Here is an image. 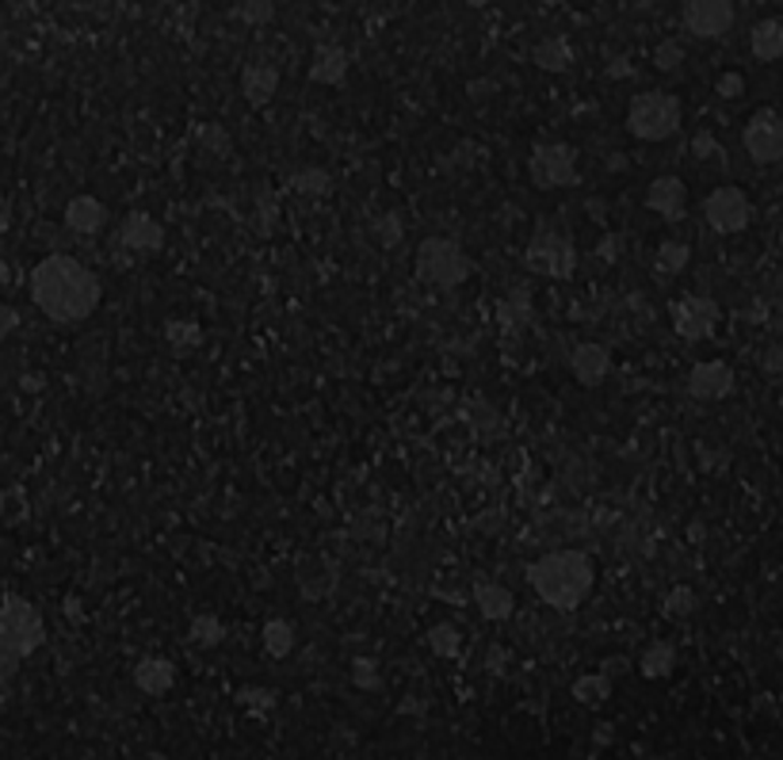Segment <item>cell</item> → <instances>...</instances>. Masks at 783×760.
<instances>
[{"label": "cell", "instance_id": "obj_1", "mask_svg": "<svg viewBox=\"0 0 783 760\" xmlns=\"http://www.w3.org/2000/svg\"><path fill=\"white\" fill-rule=\"evenodd\" d=\"M28 298L46 321L73 325L99 306V279L70 253H46L28 272Z\"/></svg>", "mask_w": 783, "mask_h": 760}, {"label": "cell", "instance_id": "obj_2", "mask_svg": "<svg viewBox=\"0 0 783 760\" xmlns=\"http://www.w3.org/2000/svg\"><path fill=\"white\" fill-rule=\"evenodd\" d=\"M528 581L543 597V604L558 608V612H570L593 589V562L581 550H554V555H543L531 566Z\"/></svg>", "mask_w": 783, "mask_h": 760}, {"label": "cell", "instance_id": "obj_3", "mask_svg": "<svg viewBox=\"0 0 783 760\" xmlns=\"http://www.w3.org/2000/svg\"><path fill=\"white\" fill-rule=\"evenodd\" d=\"M685 123V107L673 92L665 88H649V92H638L627 107V130L635 135L638 141H665L673 138Z\"/></svg>", "mask_w": 783, "mask_h": 760}, {"label": "cell", "instance_id": "obj_4", "mask_svg": "<svg viewBox=\"0 0 783 760\" xmlns=\"http://www.w3.org/2000/svg\"><path fill=\"white\" fill-rule=\"evenodd\" d=\"M416 275L436 287H459L470 275V256L463 253L455 241L447 238H428L416 253Z\"/></svg>", "mask_w": 783, "mask_h": 760}, {"label": "cell", "instance_id": "obj_5", "mask_svg": "<svg viewBox=\"0 0 783 760\" xmlns=\"http://www.w3.org/2000/svg\"><path fill=\"white\" fill-rule=\"evenodd\" d=\"M528 169L539 188H565V183L578 180V154L565 141H539L531 149Z\"/></svg>", "mask_w": 783, "mask_h": 760}, {"label": "cell", "instance_id": "obj_6", "mask_svg": "<svg viewBox=\"0 0 783 760\" xmlns=\"http://www.w3.org/2000/svg\"><path fill=\"white\" fill-rule=\"evenodd\" d=\"M523 261H528V268L539 275L570 279L573 268H578V249H573V241L562 238V233H539V238H531Z\"/></svg>", "mask_w": 783, "mask_h": 760}, {"label": "cell", "instance_id": "obj_7", "mask_svg": "<svg viewBox=\"0 0 783 760\" xmlns=\"http://www.w3.org/2000/svg\"><path fill=\"white\" fill-rule=\"evenodd\" d=\"M741 141H745V154L761 165L783 161V115L772 112V107H761L756 115H749L745 130H741Z\"/></svg>", "mask_w": 783, "mask_h": 760}, {"label": "cell", "instance_id": "obj_8", "mask_svg": "<svg viewBox=\"0 0 783 760\" xmlns=\"http://www.w3.org/2000/svg\"><path fill=\"white\" fill-rule=\"evenodd\" d=\"M734 0H685L680 23L696 39H722L734 28Z\"/></svg>", "mask_w": 783, "mask_h": 760}, {"label": "cell", "instance_id": "obj_9", "mask_svg": "<svg viewBox=\"0 0 783 760\" xmlns=\"http://www.w3.org/2000/svg\"><path fill=\"white\" fill-rule=\"evenodd\" d=\"M703 214L719 233H741L749 225V219H753V203H749L745 191L727 183V188H715L711 196H707Z\"/></svg>", "mask_w": 783, "mask_h": 760}, {"label": "cell", "instance_id": "obj_10", "mask_svg": "<svg viewBox=\"0 0 783 760\" xmlns=\"http://www.w3.org/2000/svg\"><path fill=\"white\" fill-rule=\"evenodd\" d=\"M673 329H677V337L685 340H703L715 332V325H719V306H715V298L707 295H685L673 303Z\"/></svg>", "mask_w": 783, "mask_h": 760}, {"label": "cell", "instance_id": "obj_11", "mask_svg": "<svg viewBox=\"0 0 783 760\" xmlns=\"http://www.w3.org/2000/svg\"><path fill=\"white\" fill-rule=\"evenodd\" d=\"M688 390L703 402H719L734 390V371L722 359H707V363H696L688 374Z\"/></svg>", "mask_w": 783, "mask_h": 760}, {"label": "cell", "instance_id": "obj_12", "mask_svg": "<svg viewBox=\"0 0 783 760\" xmlns=\"http://www.w3.org/2000/svg\"><path fill=\"white\" fill-rule=\"evenodd\" d=\"M646 207L654 214H662L665 222H677L685 219L688 211V188L680 177H657L654 183L646 188Z\"/></svg>", "mask_w": 783, "mask_h": 760}, {"label": "cell", "instance_id": "obj_13", "mask_svg": "<svg viewBox=\"0 0 783 760\" xmlns=\"http://www.w3.org/2000/svg\"><path fill=\"white\" fill-rule=\"evenodd\" d=\"M119 241L130 249V253H157V249L165 245V230H161V222H157L154 214L135 211V214H127V219H123Z\"/></svg>", "mask_w": 783, "mask_h": 760}, {"label": "cell", "instance_id": "obj_14", "mask_svg": "<svg viewBox=\"0 0 783 760\" xmlns=\"http://www.w3.org/2000/svg\"><path fill=\"white\" fill-rule=\"evenodd\" d=\"M65 230L81 233V238H93V233L104 230L107 222V211L104 203H99L96 196H73L70 203H65Z\"/></svg>", "mask_w": 783, "mask_h": 760}, {"label": "cell", "instance_id": "obj_15", "mask_svg": "<svg viewBox=\"0 0 783 760\" xmlns=\"http://www.w3.org/2000/svg\"><path fill=\"white\" fill-rule=\"evenodd\" d=\"M531 62H536L543 73L562 77V73H570L573 62H578V50H573V43L565 35H547V39H539L536 50H531Z\"/></svg>", "mask_w": 783, "mask_h": 760}, {"label": "cell", "instance_id": "obj_16", "mask_svg": "<svg viewBox=\"0 0 783 760\" xmlns=\"http://www.w3.org/2000/svg\"><path fill=\"white\" fill-rule=\"evenodd\" d=\"M279 92V70L268 62H256V65H245L241 73V96L248 99L253 107H264L272 96Z\"/></svg>", "mask_w": 783, "mask_h": 760}, {"label": "cell", "instance_id": "obj_17", "mask_svg": "<svg viewBox=\"0 0 783 760\" xmlns=\"http://www.w3.org/2000/svg\"><path fill=\"white\" fill-rule=\"evenodd\" d=\"M570 367H573V379L585 382V387H596L607 374V367H612V356H607L604 345H578L570 356Z\"/></svg>", "mask_w": 783, "mask_h": 760}, {"label": "cell", "instance_id": "obj_18", "mask_svg": "<svg viewBox=\"0 0 783 760\" xmlns=\"http://www.w3.org/2000/svg\"><path fill=\"white\" fill-rule=\"evenodd\" d=\"M348 77V50L345 46H318L310 57V81L318 85H340Z\"/></svg>", "mask_w": 783, "mask_h": 760}, {"label": "cell", "instance_id": "obj_19", "mask_svg": "<svg viewBox=\"0 0 783 760\" xmlns=\"http://www.w3.org/2000/svg\"><path fill=\"white\" fill-rule=\"evenodd\" d=\"M749 50H753L756 62H780L783 57V20L769 15V20L753 23V31H749Z\"/></svg>", "mask_w": 783, "mask_h": 760}, {"label": "cell", "instance_id": "obj_20", "mask_svg": "<svg viewBox=\"0 0 783 760\" xmlns=\"http://www.w3.org/2000/svg\"><path fill=\"white\" fill-rule=\"evenodd\" d=\"M135 680L146 692L161 696V692L172 688V680H177V669H172V662H165V657H146V662H141L138 669H135Z\"/></svg>", "mask_w": 783, "mask_h": 760}, {"label": "cell", "instance_id": "obj_21", "mask_svg": "<svg viewBox=\"0 0 783 760\" xmlns=\"http://www.w3.org/2000/svg\"><path fill=\"white\" fill-rule=\"evenodd\" d=\"M474 600H478V608H482V615H486V620H508V615H512V608H516L512 592H508L505 584H494V581L478 584Z\"/></svg>", "mask_w": 783, "mask_h": 760}, {"label": "cell", "instance_id": "obj_22", "mask_svg": "<svg viewBox=\"0 0 783 760\" xmlns=\"http://www.w3.org/2000/svg\"><path fill=\"white\" fill-rule=\"evenodd\" d=\"M233 15L248 28H264V23L276 20V0H237Z\"/></svg>", "mask_w": 783, "mask_h": 760}, {"label": "cell", "instance_id": "obj_23", "mask_svg": "<svg viewBox=\"0 0 783 760\" xmlns=\"http://www.w3.org/2000/svg\"><path fill=\"white\" fill-rule=\"evenodd\" d=\"M264 650H268L272 657H287L290 650H295V631H290V623L272 620L264 626Z\"/></svg>", "mask_w": 783, "mask_h": 760}, {"label": "cell", "instance_id": "obj_24", "mask_svg": "<svg viewBox=\"0 0 783 760\" xmlns=\"http://www.w3.org/2000/svg\"><path fill=\"white\" fill-rule=\"evenodd\" d=\"M688 245L685 241H665L662 249H657V272H665V275H677V272H685L688 268Z\"/></svg>", "mask_w": 783, "mask_h": 760}, {"label": "cell", "instance_id": "obj_25", "mask_svg": "<svg viewBox=\"0 0 783 760\" xmlns=\"http://www.w3.org/2000/svg\"><path fill=\"white\" fill-rule=\"evenodd\" d=\"M165 337H169V345L177 348V352H191V348H199V340H203V329H199L195 321H172L169 329H165Z\"/></svg>", "mask_w": 783, "mask_h": 760}, {"label": "cell", "instance_id": "obj_26", "mask_svg": "<svg viewBox=\"0 0 783 760\" xmlns=\"http://www.w3.org/2000/svg\"><path fill=\"white\" fill-rule=\"evenodd\" d=\"M654 65L662 73H677L680 65H685V46L677 43V39H665V43L654 46Z\"/></svg>", "mask_w": 783, "mask_h": 760}, {"label": "cell", "instance_id": "obj_27", "mask_svg": "<svg viewBox=\"0 0 783 760\" xmlns=\"http://www.w3.org/2000/svg\"><path fill=\"white\" fill-rule=\"evenodd\" d=\"M669 669H673V646L654 642V646L646 650V657H643V673L646 676H665Z\"/></svg>", "mask_w": 783, "mask_h": 760}, {"label": "cell", "instance_id": "obj_28", "mask_svg": "<svg viewBox=\"0 0 783 760\" xmlns=\"http://www.w3.org/2000/svg\"><path fill=\"white\" fill-rule=\"evenodd\" d=\"M428 642H432V650H436V654L452 657L455 650H459V631H455L452 623H440V626H432V631H428Z\"/></svg>", "mask_w": 783, "mask_h": 760}, {"label": "cell", "instance_id": "obj_29", "mask_svg": "<svg viewBox=\"0 0 783 760\" xmlns=\"http://www.w3.org/2000/svg\"><path fill=\"white\" fill-rule=\"evenodd\" d=\"M290 188H295L298 196H321V191H329V177H325L321 169H306L290 180Z\"/></svg>", "mask_w": 783, "mask_h": 760}, {"label": "cell", "instance_id": "obj_30", "mask_svg": "<svg viewBox=\"0 0 783 760\" xmlns=\"http://www.w3.org/2000/svg\"><path fill=\"white\" fill-rule=\"evenodd\" d=\"M573 696H578L581 704H600V699H607V676H581Z\"/></svg>", "mask_w": 783, "mask_h": 760}, {"label": "cell", "instance_id": "obj_31", "mask_svg": "<svg viewBox=\"0 0 783 760\" xmlns=\"http://www.w3.org/2000/svg\"><path fill=\"white\" fill-rule=\"evenodd\" d=\"M222 634H226V626L214 620V615H199V620L191 623V638H195V642H207V646L222 642Z\"/></svg>", "mask_w": 783, "mask_h": 760}, {"label": "cell", "instance_id": "obj_32", "mask_svg": "<svg viewBox=\"0 0 783 760\" xmlns=\"http://www.w3.org/2000/svg\"><path fill=\"white\" fill-rule=\"evenodd\" d=\"M691 608H696V597H691V589H673L669 600H665V615H688Z\"/></svg>", "mask_w": 783, "mask_h": 760}, {"label": "cell", "instance_id": "obj_33", "mask_svg": "<svg viewBox=\"0 0 783 760\" xmlns=\"http://www.w3.org/2000/svg\"><path fill=\"white\" fill-rule=\"evenodd\" d=\"M715 92H719L722 99H738L741 92H745V77H741V73H734V70L722 73V77L715 81Z\"/></svg>", "mask_w": 783, "mask_h": 760}, {"label": "cell", "instance_id": "obj_34", "mask_svg": "<svg viewBox=\"0 0 783 760\" xmlns=\"http://www.w3.org/2000/svg\"><path fill=\"white\" fill-rule=\"evenodd\" d=\"M379 241H382V245H398V241H402V222H398V219H382L379 222Z\"/></svg>", "mask_w": 783, "mask_h": 760}, {"label": "cell", "instance_id": "obj_35", "mask_svg": "<svg viewBox=\"0 0 783 760\" xmlns=\"http://www.w3.org/2000/svg\"><path fill=\"white\" fill-rule=\"evenodd\" d=\"M203 146L219 149V154H230V141H226V130L222 127H203Z\"/></svg>", "mask_w": 783, "mask_h": 760}, {"label": "cell", "instance_id": "obj_36", "mask_svg": "<svg viewBox=\"0 0 783 760\" xmlns=\"http://www.w3.org/2000/svg\"><path fill=\"white\" fill-rule=\"evenodd\" d=\"M764 371H769V374H783V340L764 352Z\"/></svg>", "mask_w": 783, "mask_h": 760}, {"label": "cell", "instance_id": "obj_37", "mask_svg": "<svg viewBox=\"0 0 783 760\" xmlns=\"http://www.w3.org/2000/svg\"><path fill=\"white\" fill-rule=\"evenodd\" d=\"M466 4H470V8H489L494 0H466Z\"/></svg>", "mask_w": 783, "mask_h": 760}, {"label": "cell", "instance_id": "obj_38", "mask_svg": "<svg viewBox=\"0 0 783 760\" xmlns=\"http://www.w3.org/2000/svg\"><path fill=\"white\" fill-rule=\"evenodd\" d=\"M539 4H547V8H558V4H565V0H539Z\"/></svg>", "mask_w": 783, "mask_h": 760}, {"label": "cell", "instance_id": "obj_39", "mask_svg": "<svg viewBox=\"0 0 783 760\" xmlns=\"http://www.w3.org/2000/svg\"><path fill=\"white\" fill-rule=\"evenodd\" d=\"M769 4H780V0H769Z\"/></svg>", "mask_w": 783, "mask_h": 760}]
</instances>
